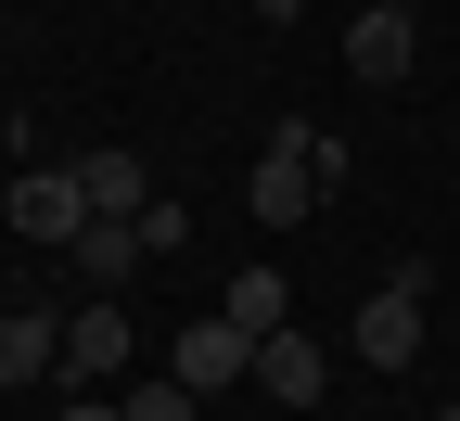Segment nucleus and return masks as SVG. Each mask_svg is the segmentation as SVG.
<instances>
[{
    "label": "nucleus",
    "instance_id": "obj_1",
    "mask_svg": "<svg viewBox=\"0 0 460 421\" xmlns=\"http://www.w3.org/2000/svg\"><path fill=\"white\" fill-rule=\"evenodd\" d=\"M332 192H345V141H332V128H307V115H281V128H269V153H256V179H243V217L307 230Z\"/></svg>",
    "mask_w": 460,
    "mask_h": 421
},
{
    "label": "nucleus",
    "instance_id": "obj_2",
    "mask_svg": "<svg viewBox=\"0 0 460 421\" xmlns=\"http://www.w3.org/2000/svg\"><path fill=\"white\" fill-rule=\"evenodd\" d=\"M243 371H256V332H243V320H217V307H205V320H180V345H166V383L230 396Z\"/></svg>",
    "mask_w": 460,
    "mask_h": 421
},
{
    "label": "nucleus",
    "instance_id": "obj_3",
    "mask_svg": "<svg viewBox=\"0 0 460 421\" xmlns=\"http://www.w3.org/2000/svg\"><path fill=\"white\" fill-rule=\"evenodd\" d=\"M358 357H371V371H410V357H422V268H384V281H371Z\"/></svg>",
    "mask_w": 460,
    "mask_h": 421
},
{
    "label": "nucleus",
    "instance_id": "obj_4",
    "mask_svg": "<svg viewBox=\"0 0 460 421\" xmlns=\"http://www.w3.org/2000/svg\"><path fill=\"white\" fill-rule=\"evenodd\" d=\"M115 371H128V307L90 294V307H65V371L51 383H115Z\"/></svg>",
    "mask_w": 460,
    "mask_h": 421
},
{
    "label": "nucleus",
    "instance_id": "obj_5",
    "mask_svg": "<svg viewBox=\"0 0 460 421\" xmlns=\"http://www.w3.org/2000/svg\"><path fill=\"white\" fill-rule=\"evenodd\" d=\"M0 217L26 230V243H77V230H90V205H77V179H65V166H26V179H13V205H0Z\"/></svg>",
    "mask_w": 460,
    "mask_h": 421
},
{
    "label": "nucleus",
    "instance_id": "obj_6",
    "mask_svg": "<svg viewBox=\"0 0 460 421\" xmlns=\"http://www.w3.org/2000/svg\"><path fill=\"white\" fill-rule=\"evenodd\" d=\"M65 371V307H0V383H51Z\"/></svg>",
    "mask_w": 460,
    "mask_h": 421
},
{
    "label": "nucleus",
    "instance_id": "obj_7",
    "mask_svg": "<svg viewBox=\"0 0 460 421\" xmlns=\"http://www.w3.org/2000/svg\"><path fill=\"white\" fill-rule=\"evenodd\" d=\"M256 396H281V408H320V345L307 332H256V371H243Z\"/></svg>",
    "mask_w": 460,
    "mask_h": 421
},
{
    "label": "nucleus",
    "instance_id": "obj_8",
    "mask_svg": "<svg viewBox=\"0 0 460 421\" xmlns=\"http://www.w3.org/2000/svg\"><path fill=\"white\" fill-rule=\"evenodd\" d=\"M65 179H77V205H90V217H141V205H154V192H141V153H115V141H90Z\"/></svg>",
    "mask_w": 460,
    "mask_h": 421
},
{
    "label": "nucleus",
    "instance_id": "obj_9",
    "mask_svg": "<svg viewBox=\"0 0 460 421\" xmlns=\"http://www.w3.org/2000/svg\"><path fill=\"white\" fill-rule=\"evenodd\" d=\"M345 77H358V90L410 77V13H358V26H345Z\"/></svg>",
    "mask_w": 460,
    "mask_h": 421
},
{
    "label": "nucleus",
    "instance_id": "obj_10",
    "mask_svg": "<svg viewBox=\"0 0 460 421\" xmlns=\"http://www.w3.org/2000/svg\"><path fill=\"white\" fill-rule=\"evenodd\" d=\"M65 256H77V281H90V294H115V281L141 268V217H90V230H77Z\"/></svg>",
    "mask_w": 460,
    "mask_h": 421
},
{
    "label": "nucleus",
    "instance_id": "obj_11",
    "mask_svg": "<svg viewBox=\"0 0 460 421\" xmlns=\"http://www.w3.org/2000/svg\"><path fill=\"white\" fill-rule=\"evenodd\" d=\"M281 307H295V281H281V268H243L217 320H243V332H281Z\"/></svg>",
    "mask_w": 460,
    "mask_h": 421
},
{
    "label": "nucleus",
    "instance_id": "obj_12",
    "mask_svg": "<svg viewBox=\"0 0 460 421\" xmlns=\"http://www.w3.org/2000/svg\"><path fill=\"white\" fill-rule=\"evenodd\" d=\"M128 421H205V396H192V383H166V371H154V383H128Z\"/></svg>",
    "mask_w": 460,
    "mask_h": 421
},
{
    "label": "nucleus",
    "instance_id": "obj_13",
    "mask_svg": "<svg viewBox=\"0 0 460 421\" xmlns=\"http://www.w3.org/2000/svg\"><path fill=\"white\" fill-rule=\"evenodd\" d=\"M65 421H128V408H102V396H65Z\"/></svg>",
    "mask_w": 460,
    "mask_h": 421
},
{
    "label": "nucleus",
    "instance_id": "obj_14",
    "mask_svg": "<svg viewBox=\"0 0 460 421\" xmlns=\"http://www.w3.org/2000/svg\"><path fill=\"white\" fill-rule=\"evenodd\" d=\"M243 13H281V0H243Z\"/></svg>",
    "mask_w": 460,
    "mask_h": 421
},
{
    "label": "nucleus",
    "instance_id": "obj_15",
    "mask_svg": "<svg viewBox=\"0 0 460 421\" xmlns=\"http://www.w3.org/2000/svg\"><path fill=\"white\" fill-rule=\"evenodd\" d=\"M281 13H307V0H281Z\"/></svg>",
    "mask_w": 460,
    "mask_h": 421
},
{
    "label": "nucleus",
    "instance_id": "obj_16",
    "mask_svg": "<svg viewBox=\"0 0 460 421\" xmlns=\"http://www.w3.org/2000/svg\"><path fill=\"white\" fill-rule=\"evenodd\" d=\"M447 421H460V408H447Z\"/></svg>",
    "mask_w": 460,
    "mask_h": 421
}]
</instances>
